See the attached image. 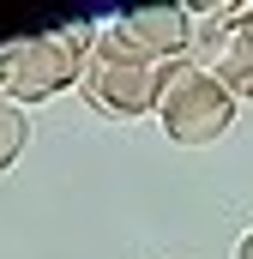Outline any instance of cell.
Wrapping results in <instances>:
<instances>
[{"mask_svg": "<svg viewBox=\"0 0 253 259\" xmlns=\"http://www.w3.org/2000/svg\"><path fill=\"white\" fill-rule=\"evenodd\" d=\"M235 259H253V229L241 235V241H235Z\"/></svg>", "mask_w": 253, "mask_h": 259, "instance_id": "obj_6", "label": "cell"}, {"mask_svg": "<svg viewBox=\"0 0 253 259\" xmlns=\"http://www.w3.org/2000/svg\"><path fill=\"white\" fill-rule=\"evenodd\" d=\"M91 42H97V24H61V30L6 42V49H0V91H6V103H12V109L49 103L55 91L78 84Z\"/></svg>", "mask_w": 253, "mask_h": 259, "instance_id": "obj_1", "label": "cell"}, {"mask_svg": "<svg viewBox=\"0 0 253 259\" xmlns=\"http://www.w3.org/2000/svg\"><path fill=\"white\" fill-rule=\"evenodd\" d=\"M115 30H121V42L133 55H145V61H157V66H181L199 24H193L187 6H133V12L115 18Z\"/></svg>", "mask_w": 253, "mask_h": 259, "instance_id": "obj_4", "label": "cell"}, {"mask_svg": "<svg viewBox=\"0 0 253 259\" xmlns=\"http://www.w3.org/2000/svg\"><path fill=\"white\" fill-rule=\"evenodd\" d=\"M24 145H30V115L12 109V103H0V175L24 157Z\"/></svg>", "mask_w": 253, "mask_h": 259, "instance_id": "obj_5", "label": "cell"}, {"mask_svg": "<svg viewBox=\"0 0 253 259\" xmlns=\"http://www.w3.org/2000/svg\"><path fill=\"white\" fill-rule=\"evenodd\" d=\"M163 72H169V66L133 55L115 24H97V42H91V55H85L78 84H85V103H91L97 115H109V121H139V115H157Z\"/></svg>", "mask_w": 253, "mask_h": 259, "instance_id": "obj_2", "label": "cell"}, {"mask_svg": "<svg viewBox=\"0 0 253 259\" xmlns=\"http://www.w3.org/2000/svg\"><path fill=\"white\" fill-rule=\"evenodd\" d=\"M157 121H163V133H169L175 145H217V139L229 133V121H235V91H229L217 72L181 61V66L163 72Z\"/></svg>", "mask_w": 253, "mask_h": 259, "instance_id": "obj_3", "label": "cell"}]
</instances>
